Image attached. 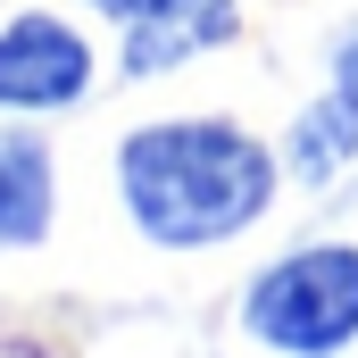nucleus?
Wrapping results in <instances>:
<instances>
[{
	"mask_svg": "<svg viewBox=\"0 0 358 358\" xmlns=\"http://www.w3.org/2000/svg\"><path fill=\"white\" fill-rule=\"evenodd\" d=\"M283 159L234 117H159L117 142V200L142 242L217 250L275 208Z\"/></svg>",
	"mask_w": 358,
	"mask_h": 358,
	"instance_id": "obj_1",
	"label": "nucleus"
},
{
	"mask_svg": "<svg viewBox=\"0 0 358 358\" xmlns=\"http://www.w3.org/2000/svg\"><path fill=\"white\" fill-rule=\"evenodd\" d=\"M242 334L275 358H342L358 342V242H308L250 275Z\"/></svg>",
	"mask_w": 358,
	"mask_h": 358,
	"instance_id": "obj_2",
	"label": "nucleus"
},
{
	"mask_svg": "<svg viewBox=\"0 0 358 358\" xmlns=\"http://www.w3.org/2000/svg\"><path fill=\"white\" fill-rule=\"evenodd\" d=\"M92 92V42L50 17V8H17L0 25V108L8 117H59Z\"/></svg>",
	"mask_w": 358,
	"mask_h": 358,
	"instance_id": "obj_3",
	"label": "nucleus"
},
{
	"mask_svg": "<svg viewBox=\"0 0 358 358\" xmlns=\"http://www.w3.org/2000/svg\"><path fill=\"white\" fill-rule=\"evenodd\" d=\"M242 34V0H150L125 25V76H176L200 50H225Z\"/></svg>",
	"mask_w": 358,
	"mask_h": 358,
	"instance_id": "obj_4",
	"label": "nucleus"
},
{
	"mask_svg": "<svg viewBox=\"0 0 358 358\" xmlns=\"http://www.w3.org/2000/svg\"><path fill=\"white\" fill-rule=\"evenodd\" d=\"M59 217V167L50 142L25 125H0V250H34Z\"/></svg>",
	"mask_w": 358,
	"mask_h": 358,
	"instance_id": "obj_5",
	"label": "nucleus"
},
{
	"mask_svg": "<svg viewBox=\"0 0 358 358\" xmlns=\"http://www.w3.org/2000/svg\"><path fill=\"white\" fill-rule=\"evenodd\" d=\"M350 159H358V108L342 100V92L308 100V108L283 125V176H300L308 192H317V183H334Z\"/></svg>",
	"mask_w": 358,
	"mask_h": 358,
	"instance_id": "obj_6",
	"label": "nucleus"
},
{
	"mask_svg": "<svg viewBox=\"0 0 358 358\" xmlns=\"http://www.w3.org/2000/svg\"><path fill=\"white\" fill-rule=\"evenodd\" d=\"M334 92H342V100L358 108V25L342 34V42H334Z\"/></svg>",
	"mask_w": 358,
	"mask_h": 358,
	"instance_id": "obj_7",
	"label": "nucleus"
},
{
	"mask_svg": "<svg viewBox=\"0 0 358 358\" xmlns=\"http://www.w3.org/2000/svg\"><path fill=\"white\" fill-rule=\"evenodd\" d=\"M84 8H100V17H108V25H134V17H142V8H150V0H84Z\"/></svg>",
	"mask_w": 358,
	"mask_h": 358,
	"instance_id": "obj_8",
	"label": "nucleus"
}]
</instances>
